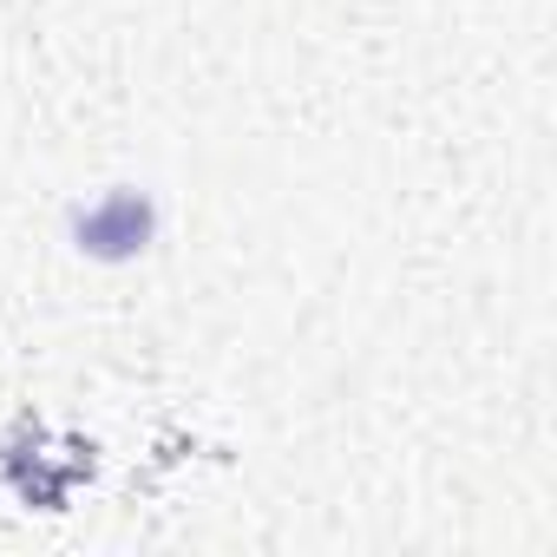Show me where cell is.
<instances>
[{
    "mask_svg": "<svg viewBox=\"0 0 557 557\" xmlns=\"http://www.w3.org/2000/svg\"><path fill=\"white\" fill-rule=\"evenodd\" d=\"M145 236H151V203L138 190H112L99 210L79 216V249L92 256H132L145 249Z\"/></svg>",
    "mask_w": 557,
    "mask_h": 557,
    "instance_id": "6da1fadb",
    "label": "cell"
}]
</instances>
